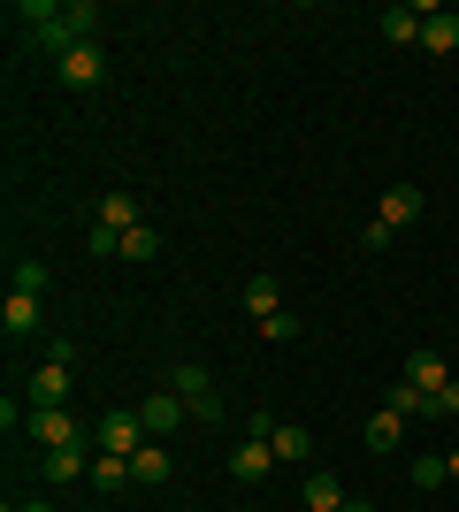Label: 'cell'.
<instances>
[{"instance_id":"obj_1","label":"cell","mask_w":459,"mask_h":512,"mask_svg":"<svg viewBox=\"0 0 459 512\" xmlns=\"http://www.w3.org/2000/svg\"><path fill=\"white\" fill-rule=\"evenodd\" d=\"M16 23L31 31V46H46V54L62 62L69 46H85V39H92L100 8H92V0H23V8H16Z\"/></svg>"},{"instance_id":"obj_3","label":"cell","mask_w":459,"mask_h":512,"mask_svg":"<svg viewBox=\"0 0 459 512\" xmlns=\"http://www.w3.org/2000/svg\"><path fill=\"white\" fill-rule=\"evenodd\" d=\"M23 436L39 451H62V444H92V428L77 421L69 406H31V421H23Z\"/></svg>"},{"instance_id":"obj_19","label":"cell","mask_w":459,"mask_h":512,"mask_svg":"<svg viewBox=\"0 0 459 512\" xmlns=\"http://www.w3.org/2000/svg\"><path fill=\"white\" fill-rule=\"evenodd\" d=\"M131 474H138V490H161V482L176 474V459L161 444H146V451H131Z\"/></svg>"},{"instance_id":"obj_13","label":"cell","mask_w":459,"mask_h":512,"mask_svg":"<svg viewBox=\"0 0 459 512\" xmlns=\"http://www.w3.org/2000/svg\"><path fill=\"white\" fill-rule=\"evenodd\" d=\"M39 321H46V299H31V291H8V306H0V329L8 337H39Z\"/></svg>"},{"instance_id":"obj_27","label":"cell","mask_w":459,"mask_h":512,"mask_svg":"<svg viewBox=\"0 0 459 512\" xmlns=\"http://www.w3.org/2000/svg\"><path fill=\"white\" fill-rule=\"evenodd\" d=\"M429 413H437V421H444V413H452V421H459V375H452V383L437 390V398H429Z\"/></svg>"},{"instance_id":"obj_9","label":"cell","mask_w":459,"mask_h":512,"mask_svg":"<svg viewBox=\"0 0 459 512\" xmlns=\"http://www.w3.org/2000/svg\"><path fill=\"white\" fill-rule=\"evenodd\" d=\"M92 459H100L92 444H62V451H46V459H39V474L54 482V490H69V482H85V474H92Z\"/></svg>"},{"instance_id":"obj_23","label":"cell","mask_w":459,"mask_h":512,"mask_svg":"<svg viewBox=\"0 0 459 512\" xmlns=\"http://www.w3.org/2000/svg\"><path fill=\"white\" fill-rule=\"evenodd\" d=\"M46 283H54V268H46V260H16V283H8V291H31V299H46Z\"/></svg>"},{"instance_id":"obj_17","label":"cell","mask_w":459,"mask_h":512,"mask_svg":"<svg viewBox=\"0 0 459 512\" xmlns=\"http://www.w3.org/2000/svg\"><path fill=\"white\" fill-rule=\"evenodd\" d=\"M85 482H92V490H100V497H115V490H131L138 474H131V459H123V451H100V459H92V474H85Z\"/></svg>"},{"instance_id":"obj_4","label":"cell","mask_w":459,"mask_h":512,"mask_svg":"<svg viewBox=\"0 0 459 512\" xmlns=\"http://www.w3.org/2000/svg\"><path fill=\"white\" fill-rule=\"evenodd\" d=\"M92 444H100V451H123V459L146 451V413H138V406H108L100 421H92Z\"/></svg>"},{"instance_id":"obj_24","label":"cell","mask_w":459,"mask_h":512,"mask_svg":"<svg viewBox=\"0 0 459 512\" xmlns=\"http://www.w3.org/2000/svg\"><path fill=\"white\" fill-rule=\"evenodd\" d=\"M437 482H452V474H444V451H421L414 459V490H437Z\"/></svg>"},{"instance_id":"obj_28","label":"cell","mask_w":459,"mask_h":512,"mask_svg":"<svg viewBox=\"0 0 459 512\" xmlns=\"http://www.w3.org/2000/svg\"><path fill=\"white\" fill-rule=\"evenodd\" d=\"M16 512H62V505H46V497H23V505Z\"/></svg>"},{"instance_id":"obj_12","label":"cell","mask_w":459,"mask_h":512,"mask_svg":"<svg viewBox=\"0 0 459 512\" xmlns=\"http://www.w3.org/2000/svg\"><path fill=\"white\" fill-rule=\"evenodd\" d=\"M421 31H429V8H421V0L383 8V39H391V46H421Z\"/></svg>"},{"instance_id":"obj_15","label":"cell","mask_w":459,"mask_h":512,"mask_svg":"<svg viewBox=\"0 0 459 512\" xmlns=\"http://www.w3.org/2000/svg\"><path fill=\"white\" fill-rule=\"evenodd\" d=\"M92 222H100V230H115V237L138 230V199H131V192H100V199H92Z\"/></svg>"},{"instance_id":"obj_5","label":"cell","mask_w":459,"mask_h":512,"mask_svg":"<svg viewBox=\"0 0 459 512\" xmlns=\"http://www.w3.org/2000/svg\"><path fill=\"white\" fill-rule=\"evenodd\" d=\"M169 390L184 398V413H192V421H207V428L222 421V398H215V375H207V367H192V360H184V367L169 375Z\"/></svg>"},{"instance_id":"obj_21","label":"cell","mask_w":459,"mask_h":512,"mask_svg":"<svg viewBox=\"0 0 459 512\" xmlns=\"http://www.w3.org/2000/svg\"><path fill=\"white\" fill-rule=\"evenodd\" d=\"M245 314H253V321L284 314V283H276V276H253V283H245Z\"/></svg>"},{"instance_id":"obj_29","label":"cell","mask_w":459,"mask_h":512,"mask_svg":"<svg viewBox=\"0 0 459 512\" xmlns=\"http://www.w3.org/2000/svg\"><path fill=\"white\" fill-rule=\"evenodd\" d=\"M345 512H383V505H368V497H345Z\"/></svg>"},{"instance_id":"obj_14","label":"cell","mask_w":459,"mask_h":512,"mask_svg":"<svg viewBox=\"0 0 459 512\" xmlns=\"http://www.w3.org/2000/svg\"><path fill=\"white\" fill-rule=\"evenodd\" d=\"M138 413H146V436H176V428L192 421V413H184V398H176V390H153V398H138Z\"/></svg>"},{"instance_id":"obj_6","label":"cell","mask_w":459,"mask_h":512,"mask_svg":"<svg viewBox=\"0 0 459 512\" xmlns=\"http://www.w3.org/2000/svg\"><path fill=\"white\" fill-rule=\"evenodd\" d=\"M54 77H62L69 92H92V85H108V54H100V39H85V46H69L62 62H54Z\"/></svg>"},{"instance_id":"obj_20","label":"cell","mask_w":459,"mask_h":512,"mask_svg":"<svg viewBox=\"0 0 459 512\" xmlns=\"http://www.w3.org/2000/svg\"><path fill=\"white\" fill-rule=\"evenodd\" d=\"M421 54H459V16H452V8H429V31H421Z\"/></svg>"},{"instance_id":"obj_26","label":"cell","mask_w":459,"mask_h":512,"mask_svg":"<svg viewBox=\"0 0 459 512\" xmlns=\"http://www.w3.org/2000/svg\"><path fill=\"white\" fill-rule=\"evenodd\" d=\"M85 253H92V260H115V253H123V237H115V230H100V222H92V237H85Z\"/></svg>"},{"instance_id":"obj_11","label":"cell","mask_w":459,"mask_h":512,"mask_svg":"<svg viewBox=\"0 0 459 512\" xmlns=\"http://www.w3.org/2000/svg\"><path fill=\"white\" fill-rule=\"evenodd\" d=\"M406 421H414V413L383 398V406L368 413V428H360V436H368V451H398V444H406Z\"/></svg>"},{"instance_id":"obj_16","label":"cell","mask_w":459,"mask_h":512,"mask_svg":"<svg viewBox=\"0 0 459 512\" xmlns=\"http://www.w3.org/2000/svg\"><path fill=\"white\" fill-rule=\"evenodd\" d=\"M345 482H337V474L329 467H306V512H345Z\"/></svg>"},{"instance_id":"obj_7","label":"cell","mask_w":459,"mask_h":512,"mask_svg":"<svg viewBox=\"0 0 459 512\" xmlns=\"http://www.w3.org/2000/svg\"><path fill=\"white\" fill-rule=\"evenodd\" d=\"M23 390H31V406H69V390H77V360H54V352H46Z\"/></svg>"},{"instance_id":"obj_31","label":"cell","mask_w":459,"mask_h":512,"mask_svg":"<svg viewBox=\"0 0 459 512\" xmlns=\"http://www.w3.org/2000/svg\"><path fill=\"white\" fill-rule=\"evenodd\" d=\"M8 512H16V505H8Z\"/></svg>"},{"instance_id":"obj_30","label":"cell","mask_w":459,"mask_h":512,"mask_svg":"<svg viewBox=\"0 0 459 512\" xmlns=\"http://www.w3.org/2000/svg\"><path fill=\"white\" fill-rule=\"evenodd\" d=\"M444 474H452V482H459V444H452V451H444Z\"/></svg>"},{"instance_id":"obj_2","label":"cell","mask_w":459,"mask_h":512,"mask_svg":"<svg viewBox=\"0 0 459 512\" xmlns=\"http://www.w3.org/2000/svg\"><path fill=\"white\" fill-rule=\"evenodd\" d=\"M414 222H421V184H391V192H383V214L368 222V237H360V245H368V253H383V245H391L398 230H414Z\"/></svg>"},{"instance_id":"obj_10","label":"cell","mask_w":459,"mask_h":512,"mask_svg":"<svg viewBox=\"0 0 459 512\" xmlns=\"http://www.w3.org/2000/svg\"><path fill=\"white\" fill-rule=\"evenodd\" d=\"M268 467H276V444H268V436H245V444L230 451V482H268Z\"/></svg>"},{"instance_id":"obj_22","label":"cell","mask_w":459,"mask_h":512,"mask_svg":"<svg viewBox=\"0 0 459 512\" xmlns=\"http://www.w3.org/2000/svg\"><path fill=\"white\" fill-rule=\"evenodd\" d=\"M115 260H131V268H146V260H161V230L153 222H138V230H123V253Z\"/></svg>"},{"instance_id":"obj_25","label":"cell","mask_w":459,"mask_h":512,"mask_svg":"<svg viewBox=\"0 0 459 512\" xmlns=\"http://www.w3.org/2000/svg\"><path fill=\"white\" fill-rule=\"evenodd\" d=\"M299 329H306V321L291 314V306H284V314H268V321H261V337H268V344H291Z\"/></svg>"},{"instance_id":"obj_8","label":"cell","mask_w":459,"mask_h":512,"mask_svg":"<svg viewBox=\"0 0 459 512\" xmlns=\"http://www.w3.org/2000/svg\"><path fill=\"white\" fill-rule=\"evenodd\" d=\"M398 383H406V390H421V398H437V390L452 383V367H444V352H437V344H414V352H406V375H398Z\"/></svg>"},{"instance_id":"obj_18","label":"cell","mask_w":459,"mask_h":512,"mask_svg":"<svg viewBox=\"0 0 459 512\" xmlns=\"http://www.w3.org/2000/svg\"><path fill=\"white\" fill-rule=\"evenodd\" d=\"M268 444H276V459H291V467H306V459H314V436H306V421H276V428H268Z\"/></svg>"}]
</instances>
